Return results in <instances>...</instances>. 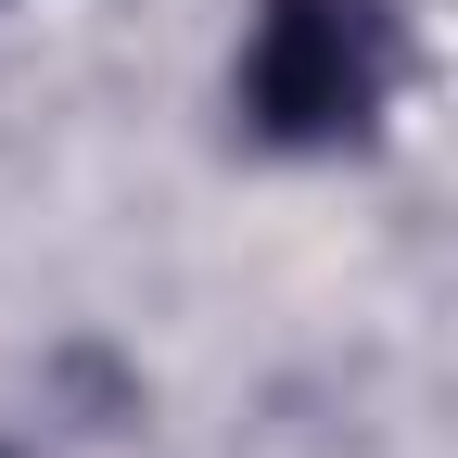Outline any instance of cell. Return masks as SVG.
<instances>
[{
    "label": "cell",
    "mask_w": 458,
    "mask_h": 458,
    "mask_svg": "<svg viewBox=\"0 0 458 458\" xmlns=\"http://www.w3.org/2000/svg\"><path fill=\"white\" fill-rule=\"evenodd\" d=\"M382 77H394V13L382 0H267L255 13V51H242V114L267 140H357L382 114Z\"/></svg>",
    "instance_id": "cell-1"
}]
</instances>
